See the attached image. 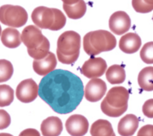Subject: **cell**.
Returning <instances> with one entry per match:
<instances>
[{"instance_id": "cell-1", "label": "cell", "mask_w": 153, "mask_h": 136, "mask_svg": "<svg viewBox=\"0 0 153 136\" xmlns=\"http://www.w3.org/2000/svg\"><path fill=\"white\" fill-rule=\"evenodd\" d=\"M84 86L80 78L67 70H53L41 79L39 85V97L55 112L69 113L82 101Z\"/></svg>"}, {"instance_id": "cell-2", "label": "cell", "mask_w": 153, "mask_h": 136, "mask_svg": "<svg viewBox=\"0 0 153 136\" xmlns=\"http://www.w3.org/2000/svg\"><path fill=\"white\" fill-rule=\"evenodd\" d=\"M27 19L26 11L20 6L6 4L0 8V21L5 25L20 27L25 24Z\"/></svg>"}, {"instance_id": "cell-3", "label": "cell", "mask_w": 153, "mask_h": 136, "mask_svg": "<svg viewBox=\"0 0 153 136\" xmlns=\"http://www.w3.org/2000/svg\"><path fill=\"white\" fill-rule=\"evenodd\" d=\"M81 37L77 32L68 31L61 34L57 42L56 54L71 56L79 53Z\"/></svg>"}, {"instance_id": "cell-4", "label": "cell", "mask_w": 153, "mask_h": 136, "mask_svg": "<svg viewBox=\"0 0 153 136\" xmlns=\"http://www.w3.org/2000/svg\"><path fill=\"white\" fill-rule=\"evenodd\" d=\"M89 32L92 46L100 53L111 51L116 46V38L108 31L99 30Z\"/></svg>"}, {"instance_id": "cell-5", "label": "cell", "mask_w": 153, "mask_h": 136, "mask_svg": "<svg viewBox=\"0 0 153 136\" xmlns=\"http://www.w3.org/2000/svg\"><path fill=\"white\" fill-rule=\"evenodd\" d=\"M56 9L43 6L37 7L31 14L33 22L40 28L50 30L55 22Z\"/></svg>"}, {"instance_id": "cell-6", "label": "cell", "mask_w": 153, "mask_h": 136, "mask_svg": "<svg viewBox=\"0 0 153 136\" xmlns=\"http://www.w3.org/2000/svg\"><path fill=\"white\" fill-rule=\"evenodd\" d=\"M107 67L106 62L103 58L91 56L84 63L81 72L88 78H95L102 76Z\"/></svg>"}, {"instance_id": "cell-7", "label": "cell", "mask_w": 153, "mask_h": 136, "mask_svg": "<svg viewBox=\"0 0 153 136\" xmlns=\"http://www.w3.org/2000/svg\"><path fill=\"white\" fill-rule=\"evenodd\" d=\"M38 86L31 78L22 81L18 85L16 94L18 100L24 103L30 102L37 97Z\"/></svg>"}, {"instance_id": "cell-8", "label": "cell", "mask_w": 153, "mask_h": 136, "mask_svg": "<svg viewBox=\"0 0 153 136\" xmlns=\"http://www.w3.org/2000/svg\"><path fill=\"white\" fill-rule=\"evenodd\" d=\"M110 30L117 35H122L127 32L131 26V20L125 12L119 11L114 13L109 20Z\"/></svg>"}, {"instance_id": "cell-9", "label": "cell", "mask_w": 153, "mask_h": 136, "mask_svg": "<svg viewBox=\"0 0 153 136\" xmlns=\"http://www.w3.org/2000/svg\"><path fill=\"white\" fill-rule=\"evenodd\" d=\"M45 37L42 34L41 30L33 25H30L25 27L21 35V40L27 49L37 48L41 45Z\"/></svg>"}, {"instance_id": "cell-10", "label": "cell", "mask_w": 153, "mask_h": 136, "mask_svg": "<svg viewBox=\"0 0 153 136\" xmlns=\"http://www.w3.org/2000/svg\"><path fill=\"white\" fill-rule=\"evenodd\" d=\"M129 97L128 90L122 86H117L111 88L104 99L111 106L121 108L128 106Z\"/></svg>"}, {"instance_id": "cell-11", "label": "cell", "mask_w": 153, "mask_h": 136, "mask_svg": "<svg viewBox=\"0 0 153 136\" xmlns=\"http://www.w3.org/2000/svg\"><path fill=\"white\" fill-rule=\"evenodd\" d=\"M107 90L105 82L101 79L93 78L86 85L85 89L86 99L91 102H96L103 96Z\"/></svg>"}, {"instance_id": "cell-12", "label": "cell", "mask_w": 153, "mask_h": 136, "mask_svg": "<svg viewBox=\"0 0 153 136\" xmlns=\"http://www.w3.org/2000/svg\"><path fill=\"white\" fill-rule=\"evenodd\" d=\"M65 126L67 131L72 136H82L88 132L89 123L86 118L79 114L70 116L66 120Z\"/></svg>"}, {"instance_id": "cell-13", "label": "cell", "mask_w": 153, "mask_h": 136, "mask_svg": "<svg viewBox=\"0 0 153 136\" xmlns=\"http://www.w3.org/2000/svg\"><path fill=\"white\" fill-rule=\"evenodd\" d=\"M57 65L55 55L51 52L45 57L40 60H34L33 67L34 71L37 74L45 76L53 71Z\"/></svg>"}, {"instance_id": "cell-14", "label": "cell", "mask_w": 153, "mask_h": 136, "mask_svg": "<svg viewBox=\"0 0 153 136\" xmlns=\"http://www.w3.org/2000/svg\"><path fill=\"white\" fill-rule=\"evenodd\" d=\"M141 43V38L137 34L129 32L121 37L119 42V47L125 53L131 54L138 50Z\"/></svg>"}, {"instance_id": "cell-15", "label": "cell", "mask_w": 153, "mask_h": 136, "mask_svg": "<svg viewBox=\"0 0 153 136\" xmlns=\"http://www.w3.org/2000/svg\"><path fill=\"white\" fill-rule=\"evenodd\" d=\"M138 118L133 114L126 115L120 120L118 125L117 130L122 136L133 135L139 125Z\"/></svg>"}, {"instance_id": "cell-16", "label": "cell", "mask_w": 153, "mask_h": 136, "mask_svg": "<svg viewBox=\"0 0 153 136\" xmlns=\"http://www.w3.org/2000/svg\"><path fill=\"white\" fill-rule=\"evenodd\" d=\"M40 129L44 136H58L62 130V123L57 117H49L42 121Z\"/></svg>"}, {"instance_id": "cell-17", "label": "cell", "mask_w": 153, "mask_h": 136, "mask_svg": "<svg viewBox=\"0 0 153 136\" xmlns=\"http://www.w3.org/2000/svg\"><path fill=\"white\" fill-rule=\"evenodd\" d=\"M1 40L5 46L11 49L18 47L22 41L19 32L15 29L10 27L6 28L2 31Z\"/></svg>"}, {"instance_id": "cell-18", "label": "cell", "mask_w": 153, "mask_h": 136, "mask_svg": "<svg viewBox=\"0 0 153 136\" xmlns=\"http://www.w3.org/2000/svg\"><path fill=\"white\" fill-rule=\"evenodd\" d=\"M90 132L92 136H115L111 123L104 119H99L92 125Z\"/></svg>"}, {"instance_id": "cell-19", "label": "cell", "mask_w": 153, "mask_h": 136, "mask_svg": "<svg viewBox=\"0 0 153 136\" xmlns=\"http://www.w3.org/2000/svg\"><path fill=\"white\" fill-rule=\"evenodd\" d=\"M137 81L140 87L148 91L153 90V67L147 66L139 73Z\"/></svg>"}, {"instance_id": "cell-20", "label": "cell", "mask_w": 153, "mask_h": 136, "mask_svg": "<svg viewBox=\"0 0 153 136\" xmlns=\"http://www.w3.org/2000/svg\"><path fill=\"white\" fill-rule=\"evenodd\" d=\"M105 76L107 80L111 84H120L123 83L125 79V71L122 65L115 64L109 67Z\"/></svg>"}, {"instance_id": "cell-21", "label": "cell", "mask_w": 153, "mask_h": 136, "mask_svg": "<svg viewBox=\"0 0 153 136\" xmlns=\"http://www.w3.org/2000/svg\"><path fill=\"white\" fill-rule=\"evenodd\" d=\"M63 8L68 18L73 19H79L85 14L86 11V4L83 0L77 3L68 5L63 4Z\"/></svg>"}, {"instance_id": "cell-22", "label": "cell", "mask_w": 153, "mask_h": 136, "mask_svg": "<svg viewBox=\"0 0 153 136\" xmlns=\"http://www.w3.org/2000/svg\"><path fill=\"white\" fill-rule=\"evenodd\" d=\"M50 44L48 39L45 37L41 45L37 48L27 49L28 54L34 60H40L45 57L49 52Z\"/></svg>"}, {"instance_id": "cell-23", "label": "cell", "mask_w": 153, "mask_h": 136, "mask_svg": "<svg viewBox=\"0 0 153 136\" xmlns=\"http://www.w3.org/2000/svg\"><path fill=\"white\" fill-rule=\"evenodd\" d=\"M14 99V90L9 85L0 86V106L4 107L10 105Z\"/></svg>"}, {"instance_id": "cell-24", "label": "cell", "mask_w": 153, "mask_h": 136, "mask_svg": "<svg viewBox=\"0 0 153 136\" xmlns=\"http://www.w3.org/2000/svg\"><path fill=\"white\" fill-rule=\"evenodd\" d=\"M101 109L102 112L110 117H117L123 114L127 110L128 107L121 108L112 107L108 104L104 99L101 104Z\"/></svg>"}, {"instance_id": "cell-25", "label": "cell", "mask_w": 153, "mask_h": 136, "mask_svg": "<svg viewBox=\"0 0 153 136\" xmlns=\"http://www.w3.org/2000/svg\"><path fill=\"white\" fill-rule=\"evenodd\" d=\"M13 72V66L9 61L5 59L0 60V82H6L11 77Z\"/></svg>"}, {"instance_id": "cell-26", "label": "cell", "mask_w": 153, "mask_h": 136, "mask_svg": "<svg viewBox=\"0 0 153 136\" xmlns=\"http://www.w3.org/2000/svg\"><path fill=\"white\" fill-rule=\"evenodd\" d=\"M132 6L137 12L145 13L153 10V0H132Z\"/></svg>"}, {"instance_id": "cell-27", "label": "cell", "mask_w": 153, "mask_h": 136, "mask_svg": "<svg viewBox=\"0 0 153 136\" xmlns=\"http://www.w3.org/2000/svg\"><path fill=\"white\" fill-rule=\"evenodd\" d=\"M140 55L142 60L144 63L153 64V41L145 43L140 51Z\"/></svg>"}, {"instance_id": "cell-28", "label": "cell", "mask_w": 153, "mask_h": 136, "mask_svg": "<svg viewBox=\"0 0 153 136\" xmlns=\"http://www.w3.org/2000/svg\"><path fill=\"white\" fill-rule=\"evenodd\" d=\"M83 47L85 52L89 56H94L100 53L96 50L92 46L90 40L89 32L84 37Z\"/></svg>"}, {"instance_id": "cell-29", "label": "cell", "mask_w": 153, "mask_h": 136, "mask_svg": "<svg viewBox=\"0 0 153 136\" xmlns=\"http://www.w3.org/2000/svg\"><path fill=\"white\" fill-rule=\"evenodd\" d=\"M11 122L10 116L5 110H0V129H3L7 128L10 125Z\"/></svg>"}, {"instance_id": "cell-30", "label": "cell", "mask_w": 153, "mask_h": 136, "mask_svg": "<svg viewBox=\"0 0 153 136\" xmlns=\"http://www.w3.org/2000/svg\"><path fill=\"white\" fill-rule=\"evenodd\" d=\"M142 111L146 117L153 118V99H149L144 102L142 107Z\"/></svg>"}, {"instance_id": "cell-31", "label": "cell", "mask_w": 153, "mask_h": 136, "mask_svg": "<svg viewBox=\"0 0 153 136\" xmlns=\"http://www.w3.org/2000/svg\"><path fill=\"white\" fill-rule=\"evenodd\" d=\"M79 54V53H78L71 56H65L59 54H57V55L58 60L61 62L70 64L74 63L77 60Z\"/></svg>"}, {"instance_id": "cell-32", "label": "cell", "mask_w": 153, "mask_h": 136, "mask_svg": "<svg viewBox=\"0 0 153 136\" xmlns=\"http://www.w3.org/2000/svg\"><path fill=\"white\" fill-rule=\"evenodd\" d=\"M137 136H153V125L147 124L142 126L138 131Z\"/></svg>"}, {"instance_id": "cell-33", "label": "cell", "mask_w": 153, "mask_h": 136, "mask_svg": "<svg viewBox=\"0 0 153 136\" xmlns=\"http://www.w3.org/2000/svg\"><path fill=\"white\" fill-rule=\"evenodd\" d=\"M40 135L39 133L36 130L29 129H26L21 132L19 135Z\"/></svg>"}, {"instance_id": "cell-34", "label": "cell", "mask_w": 153, "mask_h": 136, "mask_svg": "<svg viewBox=\"0 0 153 136\" xmlns=\"http://www.w3.org/2000/svg\"><path fill=\"white\" fill-rule=\"evenodd\" d=\"M80 0H62L63 3L68 5L75 4L78 2Z\"/></svg>"}, {"instance_id": "cell-35", "label": "cell", "mask_w": 153, "mask_h": 136, "mask_svg": "<svg viewBox=\"0 0 153 136\" xmlns=\"http://www.w3.org/2000/svg\"><path fill=\"white\" fill-rule=\"evenodd\" d=\"M152 20H153V17H152Z\"/></svg>"}]
</instances>
